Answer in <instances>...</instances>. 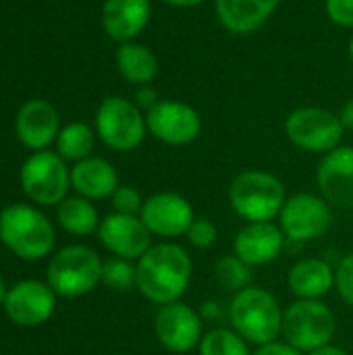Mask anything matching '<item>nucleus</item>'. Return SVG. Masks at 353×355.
<instances>
[{"mask_svg": "<svg viewBox=\"0 0 353 355\" xmlns=\"http://www.w3.org/2000/svg\"><path fill=\"white\" fill-rule=\"evenodd\" d=\"M191 275L193 264L189 254L173 241L152 245L135 262V287L148 302L156 306L181 302L189 289Z\"/></svg>", "mask_w": 353, "mask_h": 355, "instance_id": "1", "label": "nucleus"}, {"mask_svg": "<svg viewBox=\"0 0 353 355\" xmlns=\"http://www.w3.org/2000/svg\"><path fill=\"white\" fill-rule=\"evenodd\" d=\"M283 314L285 310L279 300L270 291L254 285L235 293L229 304L231 329L256 347L279 341L283 335Z\"/></svg>", "mask_w": 353, "mask_h": 355, "instance_id": "2", "label": "nucleus"}, {"mask_svg": "<svg viewBox=\"0 0 353 355\" xmlns=\"http://www.w3.org/2000/svg\"><path fill=\"white\" fill-rule=\"evenodd\" d=\"M287 202L283 181L268 171H243L229 185V204L246 223H266L279 218Z\"/></svg>", "mask_w": 353, "mask_h": 355, "instance_id": "3", "label": "nucleus"}, {"mask_svg": "<svg viewBox=\"0 0 353 355\" xmlns=\"http://www.w3.org/2000/svg\"><path fill=\"white\" fill-rule=\"evenodd\" d=\"M0 239L21 260H42L54 250L52 223L33 206L12 204L0 212Z\"/></svg>", "mask_w": 353, "mask_h": 355, "instance_id": "4", "label": "nucleus"}, {"mask_svg": "<svg viewBox=\"0 0 353 355\" xmlns=\"http://www.w3.org/2000/svg\"><path fill=\"white\" fill-rule=\"evenodd\" d=\"M337 333L335 312L320 300H295L283 314V339L302 354L333 343Z\"/></svg>", "mask_w": 353, "mask_h": 355, "instance_id": "5", "label": "nucleus"}, {"mask_svg": "<svg viewBox=\"0 0 353 355\" xmlns=\"http://www.w3.org/2000/svg\"><path fill=\"white\" fill-rule=\"evenodd\" d=\"M96 135L114 152H131L141 146L148 133L146 112L129 98L108 96L96 110Z\"/></svg>", "mask_w": 353, "mask_h": 355, "instance_id": "6", "label": "nucleus"}, {"mask_svg": "<svg viewBox=\"0 0 353 355\" xmlns=\"http://www.w3.org/2000/svg\"><path fill=\"white\" fill-rule=\"evenodd\" d=\"M100 256L87 245H69L52 256L48 264V285L62 297H81L102 283Z\"/></svg>", "mask_w": 353, "mask_h": 355, "instance_id": "7", "label": "nucleus"}, {"mask_svg": "<svg viewBox=\"0 0 353 355\" xmlns=\"http://www.w3.org/2000/svg\"><path fill=\"white\" fill-rule=\"evenodd\" d=\"M285 135L298 150L325 156L341 146L345 129L337 112L320 106H300L287 114Z\"/></svg>", "mask_w": 353, "mask_h": 355, "instance_id": "8", "label": "nucleus"}, {"mask_svg": "<svg viewBox=\"0 0 353 355\" xmlns=\"http://www.w3.org/2000/svg\"><path fill=\"white\" fill-rule=\"evenodd\" d=\"M19 179L25 196L40 206H58L67 200V191L71 187L67 160L50 150H40L29 156L21 166Z\"/></svg>", "mask_w": 353, "mask_h": 355, "instance_id": "9", "label": "nucleus"}, {"mask_svg": "<svg viewBox=\"0 0 353 355\" xmlns=\"http://www.w3.org/2000/svg\"><path fill=\"white\" fill-rule=\"evenodd\" d=\"M333 223V206L316 193H295L287 198L279 227L289 241L310 243L325 237Z\"/></svg>", "mask_w": 353, "mask_h": 355, "instance_id": "10", "label": "nucleus"}, {"mask_svg": "<svg viewBox=\"0 0 353 355\" xmlns=\"http://www.w3.org/2000/svg\"><path fill=\"white\" fill-rule=\"evenodd\" d=\"M146 125L152 137L173 148L189 146L202 133L200 112L181 100H160L146 112Z\"/></svg>", "mask_w": 353, "mask_h": 355, "instance_id": "11", "label": "nucleus"}, {"mask_svg": "<svg viewBox=\"0 0 353 355\" xmlns=\"http://www.w3.org/2000/svg\"><path fill=\"white\" fill-rule=\"evenodd\" d=\"M156 339L171 354H187L196 349L204 337V318L198 310L183 302L160 306L154 320Z\"/></svg>", "mask_w": 353, "mask_h": 355, "instance_id": "12", "label": "nucleus"}, {"mask_svg": "<svg viewBox=\"0 0 353 355\" xmlns=\"http://www.w3.org/2000/svg\"><path fill=\"white\" fill-rule=\"evenodd\" d=\"M139 218L152 235L162 239H175L187 235L191 223L196 220V212L191 202L181 193L158 191L144 200Z\"/></svg>", "mask_w": 353, "mask_h": 355, "instance_id": "13", "label": "nucleus"}, {"mask_svg": "<svg viewBox=\"0 0 353 355\" xmlns=\"http://www.w3.org/2000/svg\"><path fill=\"white\" fill-rule=\"evenodd\" d=\"M98 237L100 243L110 254L131 262L133 260L137 262L152 248V233L148 231L144 220L139 216H129L119 212L108 214L100 223Z\"/></svg>", "mask_w": 353, "mask_h": 355, "instance_id": "14", "label": "nucleus"}, {"mask_svg": "<svg viewBox=\"0 0 353 355\" xmlns=\"http://www.w3.org/2000/svg\"><path fill=\"white\" fill-rule=\"evenodd\" d=\"M56 308V293L42 281H21L12 285L4 300L6 316L19 327L46 322Z\"/></svg>", "mask_w": 353, "mask_h": 355, "instance_id": "15", "label": "nucleus"}, {"mask_svg": "<svg viewBox=\"0 0 353 355\" xmlns=\"http://www.w3.org/2000/svg\"><path fill=\"white\" fill-rule=\"evenodd\" d=\"M316 185L320 196L339 210L353 208V148L339 146L325 154L318 171Z\"/></svg>", "mask_w": 353, "mask_h": 355, "instance_id": "16", "label": "nucleus"}, {"mask_svg": "<svg viewBox=\"0 0 353 355\" xmlns=\"http://www.w3.org/2000/svg\"><path fill=\"white\" fill-rule=\"evenodd\" d=\"M285 233L273 220L266 223H246L233 241V254L241 258L252 268L273 264L279 260L285 248Z\"/></svg>", "mask_w": 353, "mask_h": 355, "instance_id": "17", "label": "nucleus"}, {"mask_svg": "<svg viewBox=\"0 0 353 355\" xmlns=\"http://www.w3.org/2000/svg\"><path fill=\"white\" fill-rule=\"evenodd\" d=\"M15 131L19 141L33 150H46L52 141H56L60 131V119L56 108L46 100H27L17 116H15Z\"/></svg>", "mask_w": 353, "mask_h": 355, "instance_id": "18", "label": "nucleus"}, {"mask_svg": "<svg viewBox=\"0 0 353 355\" xmlns=\"http://www.w3.org/2000/svg\"><path fill=\"white\" fill-rule=\"evenodd\" d=\"M102 29L117 44L135 42L152 19V0H104Z\"/></svg>", "mask_w": 353, "mask_h": 355, "instance_id": "19", "label": "nucleus"}, {"mask_svg": "<svg viewBox=\"0 0 353 355\" xmlns=\"http://www.w3.org/2000/svg\"><path fill=\"white\" fill-rule=\"evenodd\" d=\"M221 27L233 35H252L262 29L281 6V0H212Z\"/></svg>", "mask_w": 353, "mask_h": 355, "instance_id": "20", "label": "nucleus"}, {"mask_svg": "<svg viewBox=\"0 0 353 355\" xmlns=\"http://www.w3.org/2000/svg\"><path fill=\"white\" fill-rule=\"evenodd\" d=\"M71 187L85 200H106L119 187L117 168L98 156H87L73 164L71 168Z\"/></svg>", "mask_w": 353, "mask_h": 355, "instance_id": "21", "label": "nucleus"}, {"mask_svg": "<svg viewBox=\"0 0 353 355\" xmlns=\"http://www.w3.org/2000/svg\"><path fill=\"white\" fill-rule=\"evenodd\" d=\"M287 285L298 300H322L335 287V268L322 258H302L289 268Z\"/></svg>", "mask_w": 353, "mask_h": 355, "instance_id": "22", "label": "nucleus"}, {"mask_svg": "<svg viewBox=\"0 0 353 355\" xmlns=\"http://www.w3.org/2000/svg\"><path fill=\"white\" fill-rule=\"evenodd\" d=\"M114 60L121 77L137 87L150 85L158 75V58L146 44L139 42L119 44Z\"/></svg>", "mask_w": 353, "mask_h": 355, "instance_id": "23", "label": "nucleus"}, {"mask_svg": "<svg viewBox=\"0 0 353 355\" xmlns=\"http://www.w3.org/2000/svg\"><path fill=\"white\" fill-rule=\"evenodd\" d=\"M58 223L64 231L71 235H89L98 231L100 220H98V210L94 204L85 198H67L58 204L56 210Z\"/></svg>", "mask_w": 353, "mask_h": 355, "instance_id": "24", "label": "nucleus"}, {"mask_svg": "<svg viewBox=\"0 0 353 355\" xmlns=\"http://www.w3.org/2000/svg\"><path fill=\"white\" fill-rule=\"evenodd\" d=\"M94 129L87 123L75 121L64 127H60L58 137H56V154L62 160L69 162H79L87 158L94 150Z\"/></svg>", "mask_w": 353, "mask_h": 355, "instance_id": "25", "label": "nucleus"}, {"mask_svg": "<svg viewBox=\"0 0 353 355\" xmlns=\"http://www.w3.org/2000/svg\"><path fill=\"white\" fill-rule=\"evenodd\" d=\"M198 352L200 355H252L250 343L235 329L225 327H216L204 333Z\"/></svg>", "mask_w": 353, "mask_h": 355, "instance_id": "26", "label": "nucleus"}, {"mask_svg": "<svg viewBox=\"0 0 353 355\" xmlns=\"http://www.w3.org/2000/svg\"><path fill=\"white\" fill-rule=\"evenodd\" d=\"M214 279L223 289L239 293V291L252 287L254 268L250 264H246L241 258H237L235 254L223 256L214 266Z\"/></svg>", "mask_w": 353, "mask_h": 355, "instance_id": "27", "label": "nucleus"}, {"mask_svg": "<svg viewBox=\"0 0 353 355\" xmlns=\"http://www.w3.org/2000/svg\"><path fill=\"white\" fill-rule=\"evenodd\" d=\"M102 283L112 291H129L135 287V264L131 260L112 258L102 266Z\"/></svg>", "mask_w": 353, "mask_h": 355, "instance_id": "28", "label": "nucleus"}, {"mask_svg": "<svg viewBox=\"0 0 353 355\" xmlns=\"http://www.w3.org/2000/svg\"><path fill=\"white\" fill-rule=\"evenodd\" d=\"M185 237L196 250H210L218 241V229L210 218H196Z\"/></svg>", "mask_w": 353, "mask_h": 355, "instance_id": "29", "label": "nucleus"}, {"mask_svg": "<svg viewBox=\"0 0 353 355\" xmlns=\"http://www.w3.org/2000/svg\"><path fill=\"white\" fill-rule=\"evenodd\" d=\"M110 202H112L114 212L129 214V216H139L141 206H144V200H141L139 191L135 187H129V185H119L117 191L112 193Z\"/></svg>", "mask_w": 353, "mask_h": 355, "instance_id": "30", "label": "nucleus"}, {"mask_svg": "<svg viewBox=\"0 0 353 355\" xmlns=\"http://www.w3.org/2000/svg\"><path fill=\"white\" fill-rule=\"evenodd\" d=\"M335 287L339 297L353 308V252L339 262L335 270Z\"/></svg>", "mask_w": 353, "mask_h": 355, "instance_id": "31", "label": "nucleus"}, {"mask_svg": "<svg viewBox=\"0 0 353 355\" xmlns=\"http://www.w3.org/2000/svg\"><path fill=\"white\" fill-rule=\"evenodd\" d=\"M327 19L343 29H353V0H325Z\"/></svg>", "mask_w": 353, "mask_h": 355, "instance_id": "32", "label": "nucleus"}, {"mask_svg": "<svg viewBox=\"0 0 353 355\" xmlns=\"http://www.w3.org/2000/svg\"><path fill=\"white\" fill-rule=\"evenodd\" d=\"M144 112H148L150 108H154L158 102H160V98H158V92L154 89V85L150 83V85H139L137 87V92H135V100H133Z\"/></svg>", "mask_w": 353, "mask_h": 355, "instance_id": "33", "label": "nucleus"}, {"mask_svg": "<svg viewBox=\"0 0 353 355\" xmlns=\"http://www.w3.org/2000/svg\"><path fill=\"white\" fill-rule=\"evenodd\" d=\"M252 355H302V352H298L295 347H291L285 341H273L268 345L256 347V352Z\"/></svg>", "mask_w": 353, "mask_h": 355, "instance_id": "34", "label": "nucleus"}, {"mask_svg": "<svg viewBox=\"0 0 353 355\" xmlns=\"http://www.w3.org/2000/svg\"><path fill=\"white\" fill-rule=\"evenodd\" d=\"M337 114H339V121H341L343 129L345 131H353V98L343 102V106H341V110Z\"/></svg>", "mask_w": 353, "mask_h": 355, "instance_id": "35", "label": "nucleus"}, {"mask_svg": "<svg viewBox=\"0 0 353 355\" xmlns=\"http://www.w3.org/2000/svg\"><path fill=\"white\" fill-rule=\"evenodd\" d=\"M160 2H164L173 8H196V6L204 4L206 0H160Z\"/></svg>", "mask_w": 353, "mask_h": 355, "instance_id": "36", "label": "nucleus"}, {"mask_svg": "<svg viewBox=\"0 0 353 355\" xmlns=\"http://www.w3.org/2000/svg\"><path fill=\"white\" fill-rule=\"evenodd\" d=\"M308 355H350V354H347L343 347L329 343V345H325V347H320V349H316V352H310Z\"/></svg>", "mask_w": 353, "mask_h": 355, "instance_id": "37", "label": "nucleus"}, {"mask_svg": "<svg viewBox=\"0 0 353 355\" xmlns=\"http://www.w3.org/2000/svg\"><path fill=\"white\" fill-rule=\"evenodd\" d=\"M6 293H8V289H6V285H4V281L0 279V306H4V300H6Z\"/></svg>", "mask_w": 353, "mask_h": 355, "instance_id": "38", "label": "nucleus"}, {"mask_svg": "<svg viewBox=\"0 0 353 355\" xmlns=\"http://www.w3.org/2000/svg\"><path fill=\"white\" fill-rule=\"evenodd\" d=\"M350 58H352V62H353V33H352V37H350Z\"/></svg>", "mask_w": 353, "mask_h": 355, "instance_id": "39", "label": "nucleus"}]
</instances>
